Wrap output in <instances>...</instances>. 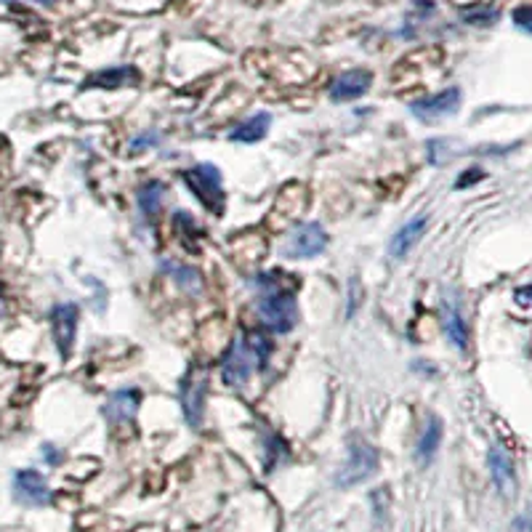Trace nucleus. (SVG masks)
I'll return each instance as SVG.
<instances>
[{
  "label": "nucleus",
  "mask_w": 532,
  "mask_h": 532,
  "mask_svg": "<svg viewBox=\"0 0 532 532\" xmlns=\"http://www.w3.org/2000/svg\"><path fill=\"white\" fill-rule=\"evenodd\" d=\"M378 468V450L360 434H352L349 437V452H346V460L344 466L338 468L336 474V484L341 490L346 487H354L365 479H370Z\"/></svg>",
  "instance_id": "nucleus-2"
},
{
  "label": "nucleus",
  "mask_w": 532,
  "mask_h": 532,
  "mask_svg": "<svg viewBox=\"0 0 532 532\" xmlns=\"http://www.w3.org/2000/svg\"><path fill=\"white\" fill-rule=\"evenodd\" d=\"M272 125V115L270 112H258L247 120H242L239 125H234L229 131V141H237V144H255L266 136Z\"/></svg>",
  "instance_id": "nucleus-15"
},
{
  "label": "nucleus",
  "mask_w": 532,
  "mask_h": 532,
  "mask_svg": "<svg viewBox=\"0 0 532 532\" xmlns=\"http://www.w3.org/2000/svg\"><path fill=\"white\" fill-rule=\"evenodd\" d=\"M181 179L186 181V186L194 192V197L213 213V216H221L224 213V202H226V194H224V186H221V171L213 165V163H200V165H192L181 173Z\"/></svg>",
  "instance_id": "nucleus-3"
},
{
  "label": "nucleus",
  "mask_w": 532,
  "mask_h": 532,
  "mask_svg": "<svg viewBox=\"0 0 532 532\" xmlns=\"http://www.w3.org/2000/svg\"><path fill=\"white\" fill-rule=\"evenodd\" d=\"M14 498L25 505H46L51 500V490L43 474L25 468L14 476Z\"/></svg>",
  "instance_id": "nucleus-9"
},
{
  "label": "nucleus",
  "mask_w": 532,
  "mask_h": 532,
  "mask_svg": "<svg viewBox=\"0 0 532 532\" xmlns=\"http://www.w3.org/2000/svg\"><path fill=\"white\" fill-rule=\"evenodd\" d=\"M325 245H328L325 229H323L320 224H315V221H307V224H296V226L291 229L283 253H285L288 258L301 261V258H315V255H320V253L325 250Z\"/></svg>",
  "instance_id": "nucleus-6"
},
{
  "label": "nucleus",
  "mask_w": 532,
  "mask_h": 532,
  "mask_svg": "<svg viewBox=\"0 0 532 532\" xmlns=\"http://www.w3.org/2000/svg\"><path fill=\"white\" fill-rule=\"evenodd\" d=\"M434 14H437V6L431 4V0H415V4H413V11H410L407 19H405V30H402V35H405V38H413L415 30H418L426 19H431Z\"/></svg>",
  "instance_id": "nucleus-20"
},
{
  "label": "nucleus",
  "mask_w": 532,
  "mask_h": 532,
  "mask_svg": "<svg viewBox=\"0 0 532 532\" xmlns=\"http://www.w3.org/2000/svg\"><path fill=\"white\" fill-rule=\"evenodd\" d=\"M136 80H139L136 67H110V70L96 72L86 86H91V88H120V86H131Z\"/></svg>",
  "instance_id": "nucleus-16"
},
{
  "label": "nucleus",
  "mask_w": 532,
  "mask_h": 532,
  "mask_svg": "<svg viewBox=\"0 0 532 532\" xmlns=\"http://www.w3.org/2000/svg\"><path fill=\"white\" fill-rule=\"evenodd\" d=\"M43 455L49 458V463H51V466L62 463V452H59V450H54V445H43Z\"/></svg>",
  "instance_id": "nucleus-29"
},
{
  "label": "nucleus",
  "mask_w": 532,
  "mask_h": 532,
  "mask_svg": "<svg viewBox=\"0 0 532 532\" xmlns=\"http://www.w3.org/2000/svg\"><path fill=\"white\" fill-rule=\"evenodd\" d=\"M78 320L80 312L75 304H59L51 312V331H54V344L62 354V360H67L72 354V344H75V331H78Z\"/></svg>",
  "instance_id": "nucleus-8"
},
{
  "label": "nucleus",
  "mask_w": 532,
  "mask_h": 532,
  "mask_svg": "<svg viewBox=\"0 0 532 532\" xmlns=\"http://www.w3.org/2000/svg\"><path fill=\"white\" fill-rule=\"evenodd\" d=\"M508 532H532V513H519L513 521H511V529Z\"/></svg>",
  "instance_id": "nucleus-27"
},
{
  "label": "nucleus",
  "mask_w": 532,
  "mask_h": 532,
  "mask_svg": "<svg viewBox=\"0 0 532 532\" xmlns=\"http://www.w3.org/2000/svg\"><path fill=\"white\" fill-rule=\"evenodd\" d=\"M439 442H442V421L439 418H429L426 421V429H423V434H421V439H418V450H415V458L426 466V463H431V458H434V452L439 450Z\"/></svg>",
  "instance_id": "nucleus-17"
},
{
  "label": "nucleus",
  "mask_w": 532,
  "mask_h": 532,
  "mask_svg": "<svg viewBox=\"0 0 532 532\" xmlns=\"http://www.w3.org/2000/svg\"><path fill=\"white\" fill-rule=\"evenodd\" d=\"M35 4H43V6H51V4H57V0H35Z\"/></svg>",
  "instance_id": "nucleus-31"
},
{
  "label": "nucleus",
  "mask_w": 532,
  "mask_h": 532,
  "mask_svg": "<svg viewBox=\"0 0 532 532\" xmlns=\"http://www.w3.org/2000/svg\"><path fill=\"white\" fill-rule=\"evenodd\" d=\"M370 83H373V78H370L368 70H349V72H344V75H338V78L333 80V86H331V99L338 102V104H341V102L360 99V96L368 94Z\"/></svg>",
  "instance_id": "nucleus-11"
},
{
  "label": "nucleus",
  "mask_w": 532,
  "mask_h": 532,
  "mask_svg": "<svg viewBox=\"0 0 532 532\" xmlns=\"http://www.w3.org/2000/svg\"><path fill=\"white\" fill-rule=\"evenodd\" d=\"M360 301H362V285H360L357 277H352V280H349V304H346V317L357 315Z\"/></svg>",
  "instance_id": "nucleus-24"
},
{
  "label": "nucleus",
  "mask_w": 532,
  "mask_h": 532,
  "mask_svg": "<svg viewBox=\"0 0 532 532\" xmlns=\"http://www.w3.org/2000/svg\"><path fill=\"white\" fill-rule=\"evenodd\" d=\"M447 141H442V139H431L429 141V160H431V165H445V160H447Z\"/></svg>",
  "instance_id": "nucleus-26"
},
{
  "label": "nucleus",
  "mask_w": 532,
  "mask_h": 532,
  "mask_svg": "<svg viewBox=\"0 0 532 532\" xmlns=\"http://www.w3.org/2000/svg\"><path fill=\"white\" fill-rule=\"evenodd\" d=\"M0 4H14V0H0Z\"/></svg>",
  "instance_id": "nucleus-32"
},
{
  "label": "nucleus",
  "mask_w": 532,
  "mask_h": 532,
  "mask_svg": "<svg viewBox=\"0 0 532 532\" xmlns=\"http://www.w3.org/2000/svg\"><path fill=\"white\" fill-rule=\"evenodd\" d=\"M511 19H513V25H516L521 33L532 35V6H519V9H513Z\"/></svg>",
  "instance_id": "nucleus-23"
},
{
  "label": "nucleus",
  "mask_w": 532,
  "mask_h": 532,
  "mask_svg": "<svg viewBox=\"0 0 532 532\" xmlns=\"http://www.w3.org/2000/svg\"><path fill=\"white\" fill-rule=\"evenodd\" d=\"M155 144H157V133H155V131H147V133H141V136H136V139L131 141L128 152H131V155H139V152H147V149L155 147Z\"/></svg>",
  "instance_id": "nucleus-25"
},
{
  "label": "nucleus",
  "mask_w": 532,
  "mask_h": 532,
  "mask_svg": "<svg viewBox=\"0 0 532 532\" xmlns=\"http://www.w3.org/2000/svg\"><path fill=\"white\" fill-rule=\"evenodd\" d=\"M426 224H429L426 216H415V218H410L405 226H399V229L394 232V237L389 239V255H391V258H405V255L418 245V239L423 237Z\"/></svg>",
  "instance_id": "nucleus-13"
},
{
  "label": "nucleus",
  "mask_w": 532,
  "mask_h": 532,
  "mask_svg": "<svg viewBox=\"0 0 532 532\" xmlns=\"http://www.w3.org/2000/svg\"><path fill=\"white\" fill-rule=\"evenodd\" d=\"M460 19L466 25H474V27H490V25L498 22V11L490 9V6H471V9L460 11Z\"/></svg>",
  "instance_id": "nucleus-22"
},
{
  "label": "nucleus",
  "mask_w": 532,
  "mask_h": 532,
  "mask_svg": "<svg viewBox=\"0 0 532 532\" xmlns=\"http://www.w3.org/2000/svg\"><path fill=\"white\" fill-rule=\"evenodd\" d=\"M165 200V184L163 181H147L141 189H139V210L147 216V218H155L160 213V205Z\"/></svg>",
  "instance_id": "nucleus-18"
},
{
  "label": "nucleus",
  "mask_w": 532,
  "mask_h": 532,
  "mask_svg": "<svg viewBox=\"0 0 532 532\" xmlns=\"http://www.w3.org/2000/svg\"><path fill=\"white\" fill-rule=\"evenodd\" d=\"M442 323H445L447 341L458 352H466L468 349V328L463 323V315H460V307H458L455 299H445V304H442Z\"/></svg>",
  "instance_id": "nucleus-14"
},
{
  "label": "nucleus",
  "mask_w": 532,
  "mask_h": 532,
  "mask_svg": "<svg viewBox=\"0 0 532 532\" xmlns=\"http://www.w3.org/2000/svg\"><path fill=\"white\" fill-rule=\"evenodd\" d=\"M139 405H141L139 389H120V391L110 394V399L104 405V415L112 426H123V423H131L136 418Z\"/></svg>",
  "instance_id": "nucleus-10"
},
{
  "label": "nucleus",
  "mask_w": 532,
  "mask_h": 532,
  "mask_svg": "<svg viewBox=\"0 0 532 532\" xmlns=\"http://www.w3.org/2000/svg\"><path fill=\"white\" fill-rule=\"evenodd\" d=\"M253 370H258V360L253 354V349L247 346L245 336L234 338L229 352L224 354V365H221V378L226 386L232 389H239L250 381Z\"/></svg>",
  "instance_id": "nucleus-5"
},
{
  "label": "nucleus",
  "mask_w": 532,
  "mask_h": 532,
  "mask_svg": "<svg viewBox=\"0 0 532 532\" xmlns=\"http://www.w3.org/2000/svg\"><path fill=\"white\" fill-rule=\"evenodd\" d=\"M529 299H532V285L516 291V301H519V304H529Z\"/></svg>",
  "instance_id": "nucleus-30"
},
{
  "label": "nucleus",
  "mask_w": 532,
  "mask_h": 532,
  "mask_svg": "<svg viewBox=\"0 0 532 532\" xmlns=\"http://www.w3.org/2000/svg\"><path fill=\"white\" fill-rule=\"evenodd\" d=\"M487 466H490V476H492L495 487H498L503 495H511L513 487H516V474H513V460H511V455H508L500 445H495V447H490V452H487Z\"/></svg>",
  "instance_id": "nucleus-12"
},
{
  "label": "nucleus",
  "mask_w": 532,
  "mask_h": 532,
  "mask_svg": "<svg viewBox=\"0 0 532 532\" xmlns=\"http://www.w3.org/2000/svg\"><path fill=\"white\" fill-rule=\"evenodd\" d=\"M181 410L184 418L192 429H200L202 423V410H205V391H208V370L189 365L186 376L181 378Z\"/></svg>",
  "instance_id": "nucleus-4"
},
{
  "label": "nucleus",
  "mask_w": 532,
  "mask_h": 532,
  "mask_svg": "<svg viewBox=\"0 0 532 532\" xmlns=\"http://www.w3.org/2000/svg\"><path fill=\"white\" fill-rule=\"evenodd\" d=\"M245 341H247V346L253 349V354L258 360V370H263L266 365H270V357H272L270 336H266L263 331H253V333H245Z\"/></svg>",
  "instance_id": "nucleus-21"
},
{
  "label": "nucleus",
  "mask_w": 532,
  "mask_h": 532,
  "mask_svg": "<svg viewBox=\"0 0 532 532\" xmlns=\"http://www.w3.org/2000/svg\"><path fill=\"white\" fill-rule=\"evenodd\" d=\"M160 270H163L165 275H171V277H173V283H176L179 288H184V291H192V293H197V291H200V285H202L200 275L192 270V266H181V263H173V261H160Z\"/></svg>",
  "instance_id": "nucleus-19"
},
{
  "label": "nucleus",
  "mask_w": 532,
  "mask_h": 532,
  "mask_svg": "<svg viewBox=\"0 0 532 532\" xmlns=\"http://www.w3.org/2000/svg\"><path fill=\"white\" fill-rule=\"evenodd\" d=\"M484 173H482V168H471V171H466L463 176H458V189H466V186H471V181H476V179H482Z\"/></svg>",
  "instance_id": "nucleus-28"
},
{
  "label": "nucleus",
  "mask_w": 532,
  "mask_h": 532,
  "mask_svg": "<svg viewBox=\"0 0 532 532\" xmlns=\"http://www.w3.org/2000/svg\"><path fill=\"white\" fill-rule=\"evenodd\" d=\"M255 309H258L261 323L272 333H291L296 328V320H299L296 293L277 285V275H261L258 277Z\"/></svg>",
  "instance_id": "nucleus-1"
},
{
  "label": "nucleus",
  "mask_w": 532,
  "mask_h": 532,
  "mask_svg": "<svg viewBox=\"0 0 532 532\" xmlns=\"http://www.w3.org/2000/svg\"><path fill=\"white\" fill-rule=\"evenodd\" d=\"M458 107H460V91H458V88H445V91H439V94H434V96H426V99L413 102V104H410V112H413L418 120H423V123H437L439 118L458 112Z\"/></svg>",
  "instance_id": "nucleus-7"
}]
</instances>
